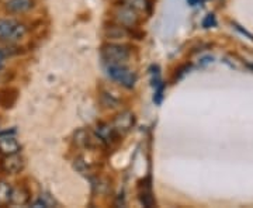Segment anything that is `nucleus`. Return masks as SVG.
Masks as SVG:
<instances>
[{
	"label": "nucleus",
	"instance_id": "f257e3e1",
	"mask_svg": "<svg viewBox=\"0 0 253 208\" xmlns=\"http://www.w3.org/2000/svg\"><path fill=\"white\" fill-rule=\"evenodd\" d=\"M101 58L109 64H126L131 58V46L126 44L109 42L101 46Z\"/></svg>",
	"mask_w": 253,
	"mask_h": 208
},
{
	"label": "nucleus",
	"instance_id": "f03ea898",
	"mask_svg": "<svg viewBox=\"0 0 253 208\" xmlns=\"http://www.w3.org/2000/svg\"><path fill=\"white\" fill-rule=\"evenodd\" d=\"M27 34V27L13 18H0V41L17 42Z\"/></svg>",
	"mask_w": 253,
	"mask_h": 208
},
{
	"label": "nucleus",
	"instance_id": "7ed1b4c3",
	"mask_svg": "<svg viewBox=\"0 0 253 208\" xmlns=\"http://www.w3.org/2000/svg\"><path fill=\"white\" fill-rule=\"evenodd\" d=\"M107 73L113 81L118 82L126 89H132L136 83V75L126 64H109Z\"/></svg>",
	"mask_w": 253,
	"mask_h": 208
},
{
	"label": "nucleus",
	"instance_id": "20e7f679",
	"mask_svg": "<svg viewBox=\"0 0 253 208\" xmlns=\"http://www.w3.org/2000/svg\"><path fill=\"white\" fill-rule=\"evenodd\" d=\"M111 17L114 23L126 28H136L141 23V14L123 3H120L117 7L111 11Z\"/></svg>",
	"mask_w": 253,
	"mask_h": 208
},
{
	"label": "nucleus",
	"instance_id": "39448f33",
	"mask_svg": "<svg viewBox=\"0 0 253 208\" xmlns=\"http://www.w3.org/2000/svg\"><path fill=\"white\" fill-rule=\"evenodd\" d=\"M24 166H26V162H24V158L20 155V152L6 155L0 161V170L6 174H17L24 169Z\"/></svg>",
	"mask_w": 253,
	"mask_h": 208
},
{
	"label": "nucleus",
	"instance_id": "423d86ee",
	"mask_svg": "<svg viewBox=\"0 0 253 208\" xmlns=\"http://www.w3.org/2000/svg\"><path fill=\"white\" fill-rule=\"evenodd\" d=\"M134 30L135 28H126L113 21L110 26L104 27V36L107 37L109 40H126V38H131V37H138V40H141L142 36L135 34Z\"/></svg>",
	"mask_w": 253,
	"mask_h": 208
},
{
	"label": "nucleus",
	"instance_id": "0eeeda50",
	"mask_svg": "<svg viewBox=\"0 0 253 208\" xmlns=\"http://www.w3.org/2000/svg\"><path fill=\"white\" fill-rule=\"evenodd\" d=\"M21 149V146L18 144V141L14 136V131H6L0 134V155L6 156V155L18 154Z\"/></svg>",
	"mask_w": 253,
	"mask_h": 208
},
{
	"label": "nucleus",
	"instance_id": "6e6552de",
	"mask_svg": "<svg viewBox=\"0 0 253 208\" xmlns=\"http://www.w3.org/2000/svg\"><path fill=\"white\" fill-rule=\"evenodd\" d=\"M111 125L114 127V129L120 135H124L135 125V116L131 111H123L121 114H118L117 117L113 120Z\"/></svg>",
	"mask_w": 253,
	"mask_h": 208
},
{
	"label": "nucleus",
	"instance_id": "1a4fd4ad",
	"mask_svg": "<svg viewBox=\"0 0 253 208\" xmlns=\"http://www.w3.org/2000/svg\"><path fill=\"white\" fill-rule=\"evenodd\" d=\"M96 135L104 145L116 144L118 138L121 136L114 129V127L111 124H107V123H100L97 128H96Z\"/></svg>",
	"mask_w": 253,
	"mask_h": 208
},
{
	"label": "nucleus",
	"instance_id": "9d476101",
	"mask_svg": "<svg viewBox=\"0 0 253 208\" xmlns=\"http://www.w3.org/2000/svg\"><path fill=\"white\" fill-rule=\"evenodd\" d=\"M34 6L33 0H7L6 1V10L13 14H20V13H26Z\"/></svg>",
	"mask_w": 253,
	"mask_h": 208
},
{
	"label": "nucleus",
	"instance_id": "9b49d317",
	"mask_svg": "<svg viewBox=\"0 0 253 208\" xmlns=\"http://www.w3.org/2000/svg\"><path fill=\"white\" fill-rule=\"evenodd\" d=\"M123 4H126L132 10H135L139 14H149L152 9L151 0H123Z\"/></svg>",
	"mask_w": 253,
	"mask_h": 208
},
{
	"label": "nucleus",
	"instance_id": "f8f14e48",
	"mask_svg": "<svg viewBox=\"0 0 253 208\" xmlns=\"http://www.w3.org/2000/svg\"><path fill=\"white\" fill-rule=\"evenodd\" d=\"M30 191L26 189V187H23V186H20V187H16V189H13V193H11V203L10 204H13V206H26L28 204V201H30Z\"/></svg>",
	"mask_w": 253,
	"mask_h": 208
},
{
	"label": "nucleus",
	"instance_id": "ddd939ff",
	"mask_svg": "<svg viewBox=\"0 0 253 208\" xmlns=\"http://www.w3.org/2000/svg\"><path fill=\"white\" fill-rule=\"evenodd\" d=\"M11 193L13 187L7 181L0 180V207H6L11 203Z\"/></svg>",
	"mask_w": 253,
	"mask_h": 208
},
{
	"label": "nucleus",
	"instance_id": "4468645a",
	"mask_svg": "<svg viewBox=\"0 0 253 208\" xmlns=\"http://www.w3.org/2000/svg\"><path fill=\"white\" fill-rule=\"evenodd\" d=\"M10 97H17V91L13 89H6V90L0 91V104L4 109H9L14 104L16 100H10Z\"/></svg>",
	"mask_w": 253,
	"mask_h": 208
},
{
	"label": "nucleus",
	"instance_id": "2eb2a0df",
	"mask_svg": "<svg viewBox=\"0 0 253 208\" xmlns=\"http://www.w3.org/2000/svg\"><path fill=\"white\" fill-rule=\"evenodd\" d=\"M56 206V201H55L49 194H41V197L37 200L36 203H33V207H54Z\"/></svg>",
	"mask_w": 253,
	"mask_h": 208
},
{
	"label": "nucleus",
	"instance_id": "dca6fc26",
	"mask_svg": "<svg viewBox=\"0 0 253 208\" xmlns=\"http://www.w3.org/2000/svg\"><path fill=\"white\" fill-rule=\"evenodd\" d=\"M139 200H141V203L144 204V207H154L155 206V199L152 197V194H151L149 191H142V193L139 194Z\"/></svg>",
	"mask_w": 253,
	"mask_h": 208
},
{
	"label": "nucleus",
	"instance_id": "f3484780",
	"mask_svg": "<svg viewBox=\"0 0 253 208\" xmlns=\"http://www.w3.org/2000/svg\"><path fill=\"white\" fill-rule=\"evenodd\" d=\"M210 24H215V20H214V16H211V14H210V16H208V17L206 18V20H204L203 26H204V27H206V28H208V27H210Z\"/></svg>",
	"mask_w": 253,
	"mask_h": 208
},
{
	"label": "nucleus",
	"instance_id": "a211bd4d",
	"mask_svg": "<svg viewBox=\"0 0 253 208\" xmlns=\"http://www.w3.org/2000/svg\"><path fill=\"white\" fill-rule=\"evenodd\" d=\"M4 62H6V55L4 52L0 49V71L3 69V66H4Z\"/></svg>",
	"mask_w": 253,
	"mask_h": 208
},
{
	"label": "nucleus",
	"instance_id": "6ab92c4d",
	"mask_svg": "<svg viewBox=\"0 0 253 208\" xmlns=\"http://www.w3.org/2000/svg\"><path fill=\"white\" fill-rule=\"evenodd\" d=\"M190 1H191V4H193V6H194V4H196V1H197V0H190Z\"/></svg>",
	"mask_w": 253,
	"mask_h": 208
}]
</instances>
